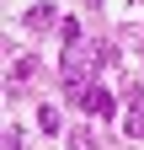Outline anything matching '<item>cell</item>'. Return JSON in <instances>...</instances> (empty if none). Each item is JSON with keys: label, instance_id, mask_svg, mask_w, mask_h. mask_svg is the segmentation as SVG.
Returning <instances> with one entry per match:
<instances>
[{"label": "cell", "instance_id": "5b68a950", "mask_svg": "<svg viewBox=\"0 0 144 150\" xmlns=\"http://www.w3.org/2000/svg\"><path fill=\"white\" fill-rule=\"evenodd\" d=\"M6 150H22V129H16V123L6 129Z\"/></svg>", "mask_w": 144, "mask_h": 150}, {"label": "cell", "instance_id": "277c9868", "mask_svg": "<svg viewBox=\"0 0 144 150\" xmlns=\"http://www.w3.org/2000/svg\"><path fill=\"white\" fill-rule=\"evenodd\" d=\"M38 123H43V134H59V112H53V107L38 112Z\"/></svg>", "mask_w": 144, "mask_h": 150}, {"label": "cell", "instance_id": "6da1fadb", "mask_svg": "<svg viewBox=\"0 0 144 150\" xmlns=\"http://www.w3.org/2000/svg\"><path fill=\"white\" fill-rule=\"evenodd\" d=\"M75 107H85L91 118H112V112H117V102H112V91H107V86H91V91H85Z\"/></svg>", "mask_w": 144, "mask_h": 150}, {"label": "cell", "instance_id": "8992f818", "mask_svg": "<svg viewBox=\"0 0 144 150\" xmlns=\"http://www.w3.org/2000/svg\"><path fill=\"white\" fill-rule=\"evenodd\" d=\"M85 6H101V0H85Z\"/></svg>", "mask_w": 144, "mask_h": 150}, {"label": "cell", "instance_id": "3957f363", "mask_svg": "<svg viewBox=\"0 0 144 150\" xmlns=\"http://www.w3.org/2000/svg\"><path fill=\"white\" fill-rule=\"evenodd\" d=\"M123 129H128L134 139H144V107H128V118H123Z\"/></svg>", "mask_w": 144, "mask_h": 150}, {"label": "cell", "instance_id": "7a4b0ae2", "mask_svg": "<svg viewBox=\"0 0 144 150\" xmlns=\"http://www.w3.org/2000/svg\"><path fill=\"white\" fill-rule=\"evenodd\" d=\"M22 22H27L32 32H48L53 22H59V11H53V6H27V16H22Z\"/></svg>", "mask_w": 144, "mask_h": 150}]
</instances>
